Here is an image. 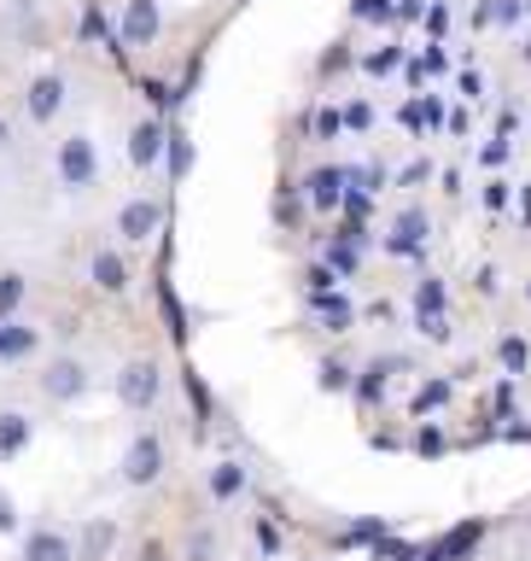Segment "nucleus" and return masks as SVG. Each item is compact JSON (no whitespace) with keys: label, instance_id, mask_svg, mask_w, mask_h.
<instances>
[{"label":"nucleus","instance_id":"nucleus-58","mask_svg":"<svg viewBox=\"0 0 531 561\" xmlns=\"http://www.w3.org/2000/svg\"><path fill=\"white\" fill-rule=\"evenodd\" d=\"M526 298H531V287H526Z\"/></svg>","mask_w":531,"mask_h":561},{"label":"nucleus","instance_id":"nucleus-32","mask_svg":"<svg viewBox=\"0 0 531 561\" xmlns=\"http://www.w3.org/2000/svg\"><path fill=\"white\" fill-rule=\"evenodd\" d=\"M350 380H357V368L339 363V357H327V363H322V380H315V386H322V392H350Z\"/></svg>","mask_w":531,"mask_h":561},{"label":"nucleus","instance_id":"nucleus-34","mask_svg":"<svg viewBox=\"0 0 531 561\" xmlns=\"http://www.w3.org/2000/svg\"><path fill=\"white\" fill-rule=\"evenodd\" d=\"M357 65V53H350V42H333L322 59H315V70H322V77H339V70H350Z\"/></svg>","mask_w":531,"mask_h":561},{"label":"nucleus","instance_id":"nucleus-19","mask_svg":"<svg viewBox=\"0 0 531 561\" xmlns=\"http://www.w3.org/2000/svg\"><path fill=\"white\" fill-rule=\"evenodd\" d=\"M30 433H35V421L24 410H0V462H12L30 445Z\"/></svg>","mask_w":531,"mask_h":561},{"label":"nucleus","instance_id":"nucleus-43","mask_svg":"<svg viewBox=\"0 0 531 561\" xmlns=\"http://www.w3.org/2000/svg\"><path fill=\"white\" fill-rule=\"evenodd\" d=\"M397 117H403V129H415V135H427V105H420V94H415L409 105H403V112H397Z\"/></svg>","mask_w":531,"mask_h":561},{"label":"nucleus","instance_id":"nucleus-42","mask_svg":"<svg viewBox=\"0 0 531 561\" xmlns=\"http://www.w3.org/2000/svg\"><path fill=\"white\" fill-rule=\"evenodd\" d=\"M515 199V182H485V210H508Z\"/></svg>","mask_w":531,"mask_h":561},{"label":"nucleus","instance_id":"nucleus-22","mask_svg":"<svg viewBox=\"0 0 531 561\" xmlns=\"http://www.w3.org/2000/svg\"><path fill=\"white\" fill-rule=\"evenodd\" d=\"M164 170H170V182H182V175L193 170V140H187V129H170V140H164Z\"/></svg>","mask_w":531,"mask_h":561},{"label":"nucleus","instance_id":"nucleus-7","mask_svg":"<svg viewBox=\"0 0 531 561\" xmlns=\"http://www.w3.org/2000/svg\"><path fill=\"white\" fill-rule=\"evenodd\" d=\"M88 392V368L77 363V357H53L47 368H42V398H53V403H77Z\"/></svg>","mask_w":531,"mask_h":561},{"label":"nucleus","instance_id":"nucleus-39","mask_svg":"<svg viewBox=\"0 0 531 561\" xmlns=\"http://www.w3.org/2000/svg\"><path fill=\"white\" fill-rule=\"evenodd\" d=\"M345 129H357V135L374 129V105H368V100H350V105H345Z\"/></svg>","mask_w":531,"mask_h":561},{"label":"nucleus","instance_id":"nucleus-23","mask_svg":"<svg viewBox=\"0 0 531 561\" xmlns=\"http://www.w3.org/2000/svg\"><path fill=\"white\" fill-rule=\"evenodd\" d=\"M385 182H392V175H385L380 164H345V187H350V193H368V199H380Z\"/></svg>","mask_w":531,"mask_h":561},{"label":"nucleus","instance_id":"nucleus-15","mask_svg":"<svg viewBox=\"0 0 531 561\" xmlns=\"http://www.w3.org/2000/svg\"><path fill=\"white\" fill-rule=\"evenodd\" d=\"M112 550H117V520L112 515H94L77 533V561H112Z\"/></svg>","mask_w":531,"mask_h":561},{"label":"nucleus","instance_id":"nucleus-38","mask_svg":"<svg viewBox=\"0 0 531 561\" xmlns=\"http://www.w3.org/2000/svg\"><path fill=\"white\" fill-rule=\"evenodd\" d=\"M508 152H515V147H508L503 135H490L485 147H480V164H485V170H503V164H508Z\"/></svg>","mask_w":531,"mask_h":561},{"label":"nucleus","instance_id":"nucleus-44","mask_svg":"<svg viewBox=\"0 0 531 561\" xmlns=\"http://www.w3.org/2000/svg\"><path fill=\"white\" fill-rule=\"evenodd\" d=\"M257 550H263V556H280V533H275V520H269V515L257 520Z\"/></svg>","mask_w":531,"mask_h":561},{"label":"nucleus","instance_id":"nucleus-21","mask_svg":"<svg viewBox=\"0 0 531 561\" xmlns=\"http://www.w3.org/2000/svg\"><path fill=\"white\" fill-rule=\"evenodd\" d=\"M158 310H164V328H170V340L182 345L187 340V310H182V298H175L170 280H158Z\"/></svg>","mask_w":531,"mask_h":561},{"label":"nucleus","instance_id":"nucleus-36","mask_svg":"<svg viewBox=\"0 0 531 561\" xmlns=\"http://www.w3.org/2000/svg\"><path fill=\"white\" fill-rule=\"evenodd\" d=\"M397 0H350V18H368V24H392Z\"/></svg>","mask_w":531,"mask_h":561},{"label":"nucleus","instance_id":"nucleus-45","mask_svg":"<svg viewBox=\"0 0 531 561\" xmlns=\"http://www.w3.org/2000/svg\"><path fill=\"white\" fill-rule=\"evenodd\" d=\"M520 0H490V24H520Z\"/></svg>","mask_w":531,"mask_h":561},{"label":"nucleus","instance_id":"nucleus-1","mask_svg":"<svg viewBox=\"0 0 531 561\" xmlns=\"http://www.w3.org/2000/svg\"><path fill=\"white\" fill-rule=\"evenodd\" d=\"M53 170H59V182H65L70 193L94 187V182H100V152H94V140H88V135H65L59 152H53Z\"/></svg>","mask_w":531,"mask_h":561},{"label":"nucleus","instance_id":"nucleus-11","mask_svg":"<svg viewBox=\"0 0 531 561\" xmlns=\"http://www.w3.org/2000/svg\"><path fill=\"white\" fill-rule=\"evenodd\" d=\"M403 368H409V357H374V363H368L357 380H350V392H357V403H362V410H374V403L385 398V380H392V375H403Z\"/></svg>","mask_w":531,"mask_h":561},{"label":"nucleus","instance_id":"nucleus-9","mask_svg":"<svg viewBox=\"0 0 531 561\" xmlns=\"http://www.w3.org/2000/svg\"><path fill=\"white\" fill-rule=\"evenodd\" d=\"M164 140H170V123H164V117L135 123V129H129V164H135V170L164 164Z\"/></svg>","mask_w":531,"mask_h":561},{"label":"nucleus","instance_id":"nucleus-29","mask_svg":"<svg viewBox=\"0 0 531 561\" xmlns=\"http://www.w3.org/2000/svg\"><path fill=\"white\" fill-rule=\"evenodd\" d=\"M450 398H455V380H420V392H415V415H432V410H445Z\"/></svg>","mask_w":531,"mask_h":561},{"label":"nucleus","instance_id":"nucleus-5","mask_svg":"<svg viewBox=\"0 0 531 561\" xmlns=\"http://www.w3.org/2000/svg\"><path fill=\"white\" fill-rule=\"evenodd\" d=\"M123 480H129V485H158V480H164V438L140 433L135 445L123 450Z\"/></svg>","mask_w":531,"mask_h":561},{"label":"nucleus","instance_id":"nucleus-55","mask_svg":"<svg viewBox=\"0 0 531 561\" xmlns=\"http://www.w3.org/2000/svg\"><path fill=\"white\" fill-rule=\"evenodd\" d=\"M140 561H164V556H158V543H147V550H140Z\"/></svg>","mask_w":531,"mask_h":561},{"label":"nucleus","instance_id":"nucleus-37","mask_svg":"<svg viewBox=\"0 0 531 561\" xmlns=\"http://www.w3.org/2000/svg\"><path fill=\"white\" fill-rule=\"evenodd\" d=\"M415 450H420V456H445V450H450V438L438 433V427H427V421H420V433H415Z\"/></svg>","mask_w":531,"mask_h":561},{"label":"nucleus","instance_id":"nucleus-20","mask_svg":"<svg viewBox=\"0 0 531 561\" xmlns=\"http://www.w3.org/2000/svg\"><path fill=\"white\" fill-rule=\"evenodd\" d=\"M240 491H245V468L240 462H217V468H210V497H217V503H234Z\"/></svg>","mask_w":531,"mask_h":561},{"label":"nucleus","instance_id":"nucleus-2","mask_svg":"<svg viewBox=\"0 0 531 561\" xmlns=\"http://www.w3.org/2000/svg\"><path fill=\"white\" fill-rule=\"evenodd\" d=\"M158 392H164V368L152 357H135V363L117 368V403L123 410H152Z\"/></svg>","mask_w":531,"mask_h":561},{"label":"nucleus","instance_id":"nucleus-27","mask_svg":"<svg viewBox=\"0 0 531 561\" xmlns=\"http://www.w3.org/2000/svg\"><path fill=\"white\" fill-rule=\"evenodd\" d=\"M304 129H310L315 140H339V135H345V112H339V105H315V112L304 117Z\"/></svg>","mask_w":531,"mask_h":561},{"label":"nucleus","instance_id":"nucleus-16","mask_svg":"<svg viewBox=\"0 0 531 561\" xmlns=\"http://www.w3.org/2000/svg\"><path fill=\"white\" fill-rule=\"evenodd\" d=\"M88 280L117 298V293H129V263H123V252H112V245H100V252L88 257Z\"/></svg>","mask_w":531,"mask_h":561},{"label":"nucleus","instance_id":"nucleus-28","mask_svg":"<svg viewBox=\"0 0 531 561\" xmlns=\"http://www.w3.org/2000/svg\"><path fill=\"white\" fill-rule=\"evenodd\" d=\"M322 263L333 270V280H339V275H357V263H362V245H350V240H327Z\"/></svg>","mask_w":531,"mask_h":561},{"label":"nucleus","instance_id":"nucleus-31","mask_svg":"<svg viewBox=\"0 0 531 561\" xmlns=\"http://www.w3.org/2000/svg\"><path fill=\"white\" fill-rule=\"evenodd\" d=\"M515 403H520V380L503 375L497 392H490V421H508V415H515Z\"/></svg>","mask_w":531,"mask_h":561},{"label":"nucleus","instance_id":"nucleus-41","mask_svg":"<svg viewBox=\"0 0 531 561\" xmlns=\"http://www.w3.org/2000/svg\"><path fill=\"white\" fill-rule=\"evenodd\" d=\"M420 24H427V35L438 42V35L450 30V7H445V0H432V7H427V18H420Z\"/></svg>","mask_w":531,"mask_h":561},{"label":"nucleus","instance_id":"nucleus-6","mask_svg":"<svg viewBox=\"0 0 531 561\" xmlns=\"http://www.w3.org/2000/svg\"><path fill=\"white\" fill-rule=\"evenodd\" d=\"M480 543H485V520H462V526H450L445 538H432L427 550H415V561H467Z\"/></svg>","mask_w":531,"mask_h":561},{"label":"nucleus","instance_id":"nucleus-40","mask_svg":"<svg viewBox=\"0 0 531 561\" xmlns=\"http://www.w3.org/2000/svg\"><path fill=\"white\" fill-rule=\"evenodd\" d=\"M432 175H438V170H432V158H415V164H403L397 182H403V187H420V182H432Z\"/></svg>","mask_w":531,"mask_h":561},{"label":"nucleus","instance_id":"nucleus-12","mask_svg":"<svg viewBox=\"0 0 531 561\" xmlns=\"http://www.w3.org/2000/svg\"><path fill=\"white\" fill-rule=\"evenodd\" d=\"M158 228H164V210H158L152 199H129V205L117 210V234H123V240H135V245H147Z\"/></svg>","mask_w":531,"mask_h":561},{"label":"nucleus","instance_id":"nucleus-8","mask_svg":"<svg viewBox=\"0 0 531 561\" xmlns=\"http://www.w3.org/2000/svg\"><path fill=\"white\" fill-rule=\"evenodd\" d=\"M65 94H70V82L59 77V70H42V77L30 82V94H24L30 123H53V117L65 112Z\"/></svg>","mask_w":531,"mask_h":561},{"label":"nucleus","instance_id":"nucleus-51","mask_svg":"<svg viewBox=\"0 0 531 561\" xmlns=\"http://www.w3.org/2000/svg\"><path fill=\"white\" fill-rule=\"evenodd\" d=\"M0 533H18V503L0 491Z\"/></svg>","mask_w":531,"mask_h":561},{"label":"nucleus","instance_id":"nucleus-10","mask_svg":"<svg viewBox=\"0 0 531 561\" xmlns=\"http://www.w3.org/2000/svg\"><path fill=\"white\" fill-rule=\"evenodd\" d=\"M427 234H432L427 210H403L397 228L385 234V252H392V257H420V252H427Z\"/></svg>","mask_w":531,"mask_h":561},{"label":"nucleus","instance_id":"nucleus-52","mask_svg":"<svg viewBox=\"0 0 531 561\" xmlns=\"http://www.w3.org/2000/svg\"><path fill=\"white\" fill-rule=\"evenodd\" d=\"M473 287H480V293L490 298V293H497V270H490V263H480V275H473Z\"/></svg>","mask_w":531,"mask_h":561},{"label":"nucleus","instance_id":"nucleus-50","mask_svg":"<svg viewBox=\"0 0 531 561\" xmlns=\"http://www.w3.org/2000/svg\"><path fill=\"white\" fill-rule=\"evenodd\" d=\"M462 94H467L473 105L485 100V77H480V70H462Z\"/></svg>","mask_w":531,"mask_h":561},{"label":"nucleus","instance_id":"nucleus-4","mask_svg":"<svg viewBox=\"0 0 531 561\" xmlns=\"http://www.w3.org/2000/svg\"><path fill=\"white\" fill-rule=\"evenodd\" d=\"M158 30H164V7H158V0H129V7H123V24H117V53L152 47Z\"/></svg>","mask_w":531,"mask_h":561},{"label":"nucleus","instance_id":"nucleus-3","mask_svg":"<svg viewBox=\"0 0 531 561\" xmlns=\"http://www.w3.org/2000/svg\"><path fill=\"white\" fill-rule=\"evenodd\" d=\"M415 328L427 333L432 345L450 340V316H445V280L438 275H420L415 280Z\"/></svg>","mask_w":531,"mask_h":561},{"label":"nucleus","instance_id":"nucleus-30","mask_svg":"<svg viewBox=\"0 0 531 561\" xmlns=\"http://www.w3.org/2000/svg\"><path fill=\"white\" fill-rule=\"evenodd\" d=\"M357 65L368 70V77H392V70L403 65V47H397V42H385V47H374V53H362Z\"/></svg>","mask_w":531,"mask_h":561},{"label":"nucleus","instance_id":"nucleus-26","mask_svg":"<svg viewBox=\"0 0 531 561\" xmlns=\"http://www.w3.org/2000/svg\"><path fill=\"white\" fill-rule=\"evenodd\" d=\"M497 363L508 368V375H526V368H531V345L520 340V333H503V340H497Z\"/></svg>","mask_w":531,"mask_h":561},{"label":"nucleus","instance_id":"nucleus-25","mask_svg":"<svg viewBox=\"0 0 531 561\" xmlns=\"http://www.w3.org/2000/svg\"><path fill=\"white\" fill-rule=\"evenodd\" d=\"M380 538H392L385 520H357V526H345V533L333 538V550H357V543H380Z\"/></svg>","mask_w":531,"mask_h":561},{"label":"nucleus","instance_id":"nucleus-53","mask_svg":"<svg viewBox=\"0 0 531 561\" xmlns=\"http://www.w3.org/2000/svg\"><path fill=\"white\" fill-rule=\"evenodd\" d=\"M520 222L531 228V187H520Z\"/></svg>","mask_w":531,"mask_h":561},{"label":"nucleus","instance_id":"nucleus-56","mask_svg":"<svg viewBox=\"0 0 531 561\" xmlns=\"http://www.w3.org/2000/svg\"><path fill=\"white\" fill-rule=\"evenodd\" d=\"M526 65H531V42H526Z\"/></svg>","mask_w":531,"mask_h":561},{"label":"nucleus","instance_id":"nucleus-35","mask_svg":"<svg viewBox=\"0 0 531 561\" xmlns=\"http://www.w3.org/2000/svg\"><path fill=\"white\" fill-rule=\"evenodd\" d=\"M182 386H187V403H193V415H199V421H210V410H217V403H210V386H205L199 375H193V368L182 375Z\"/></svg>","mask_w":531,"mask_h":561},{"label":"nucleus","instance_id":"nucleus-24","mask_svg":"<svg viewBox=\"0 0 531 561\" xmlns=\"http://www.w3.org/2000/svg\"><path fill=\"white\" fill-rule=\"evenodd\" d=\"M24 298H30V280L18 270H7V275H0V322H12V316L24 310Z\"/></svg>","mask_w":531,"mask_h":561},{"label":"nucleus","instance_id":"nucleus-17","mask_svg":"<svg viewBox=\"0 0 531 561\" xmlns=\"http://www.w3.org/2000/svg\"><path fill=\"white\" fill-rule=\"evenodd\" d=\"M42 351V328H30V322H0V363H24Z\"/></svg>","mask_w":531,"mask_h":561},{"label":"nucleus","instance_id":"nucleus-46","mask_svg":"<svg viewBox=\"0 0 531 561\" xmlns=\"http://www.w3.org/2000/svg\"><path fill=\"white\" fill-rule=\"evenodd\" d=\"M210 556H217V538H210V533H193V538H187V561H210Z\"/></svg>","mask_w":531,"mask_h":561},{"label":"nucleus","instance_id":"nucleus-49","mask_svg":"<svg viewBox=\"0 0 531 561\" xmlns=\"http://www.w3.org/2000/svg\"><path fill=\"white\" fill-rule=\"evenodd\" d=\"M415 18H427V0H397L392 24H415Z\"/></svg>","mask_w":531,"mask_h":561},{"label":"nucleus","instance_id":"nucleus-33","mask_svg":"<svg viewBox=\"0 0 531 561\" xmlns=\"http://www.w3.org/2000/svg\"><path fill=\"white\" fill-rule=\"evenodd\" d=\"M275 222H280V228H298V222H304V193H298V187H287V193L275 199Z\"/></svg>","mask_w":531,"mask_h":561},{"label":"nucleus","instance_id":"nucleus-57","mask_svg":"<svg viewBox=\"0 0 531 561\" xmlns=\"http://www.w3.org/2000/svg\"><path fill=\"white\" fill-rule=\"evenodd\" d=\"M520 7H526V12H531V0H520Z\"/></svg>","mask_w":531,"mask_h":561},{"label":"nucleus","instance_id":"nucleus-18","mask_svg":"<svg viewBox=\"0 0 531 561\" xmlns=\"http://www.w3.org/2000/svg\"><path fill=\"white\" fill-rule=\"evenodd\" d=\"M310 310L322 316V328H327V333H350V322H357V310H350V298H345V293H315V298H310Z\"/></svg>","mask_w":531,"mask_h":561},{"label":"nucleus","instance_id":"nucleus-54","mask_svg":"<svg viewBox=\"0 0 531 561\" xmlns=\"http://www.w3.org/2000/svg\"><path fill=\"white\" fill-rule=\"evenodd\" d=\"M12 147V129H7V117H0V152H7Z\"/></svg>","mask_w":531,"mask_h":561},{"label":"nucleus","instance_id":"nucleus-48","mask_svg":"<svg viewBox=\"0 0 531 561\" xmlns=\"http://www.w3.org/2000/svg\"><path fill=\"white\" fill-rule=\"evenodd\" d=\"M420 105H427V135H432V129H445V117H450V112H445V100H438V94H420Z\"/></svg>","mask_w":531,"mask_h":561},{"label":"nucleus","instance_id":"nucleus-14","mask_svg":"<svg viewBox=\"0 0 531 561\" xmlns=\"http://www.w3.org/2000/svg\"><path fill=\"white\" fill-rule=\"evenodd\" d=\"M339 199H345V164H322V170L304 175V205L339 210Z\"/></svg>","mask_w":531,"mask_h":561},{"label":"nucleus","instance_id":"nucleus-13","mask_svg":"<svg viewBox=\"0 0 531 561\" xmlns=\"http://www.w3.org/2000/svg\"><path fill=\"white\" fill-rule=\"evenodd\" d=\"M24 561H77V538L59 526H35L24 533Z\"/></svg>","mask_w":531,"mask_h":561},{"label":"nucleus","instance_id":"nucleus-47","mask_svg":"<svg viewBox=\"0 0 531 561\" xmlns=\"http://www.w3.org/2000/svg\"><path fill=\"white\" fill-rule=\"evenodd\" d=\"M304 287H310V298H315V293H333V270H327V263L304 270Z\"/></svg>","mask_w":531,"mask_h":561}]
</instances>
